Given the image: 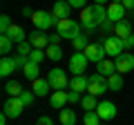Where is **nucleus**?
I'll return each mask as SVG.
<instances>
[{
  "label": "nucleus",
  "instance_id": "f257e3e1",
  "mask_svg": "<svg viewBox=\"0 0 134 125\" xmlns=\"http://www.w3.org/2000/svg\"><path fill=\"white\" fill-rule=\"evenodd\" d=\"M103 20H107V7L105 5H87L85 9H81V25L85 29L100 27Z\"/></svg>",
  "mask_w": 134,
  "mask_h": 125
},
{
  "label": "nucleus",
  "instance_id": "f03ea898",
  "mask_svg": "<svg viewBox=\"0 0 134 125\" xmlns=\"http://www.w3.org/2000/svg\"><path fill=\"white\" fill-rule=\"evenodd\" d=\"M56 29H58V34L63 36V40H74L78 34H81V25H78L76 20H72V18L58 20Z\"/></svg>",
  "mask_w": 134,
  "mask_h": 125
},
{
  "label": "nucleus",
  "instance_id": "7ed1b4c3",
  "mask_svg": "<svg viewBox=\"0 0 134 125\" xmlns=\"http://www.w3.org/2000/svg\"><path fill=\"white\" fill-rule=\"evenodd\" d=\"M105 92H110V87H107V76H103V74H92L90 76V85H87V94H92V96H103Z\"/></svg>",
  "mask_w": 134,
  "mask_h": 125
},
{
  "label": "nucleus",
  "instance_id": "20e7f679",
  "mask_svg": "<svg viewBox=\"0 0 134 125\" xmlns=\"http://www.w3.org/2000/svg\"><path fill=\"white\" fill-rule=\"evenodd\" d=\"M31 22H34V27H36V29L45 31V29H49L52 25H58V18L54 14H47V11H34Z\"/></svg>",
  "mask_w": 134,
  "mask_h": 125
},
{
  "label": "nucleus",
  "instance_id": "39448f33",
  "mask_svg": "<svg viewBox=\"0 0 134 125\" xmlns=\"http://www.w3.org/2000/svg\"><path fill=\"white\" fill-rule=\"evenodd\" d=\"M23 110H25V103H23L20 96H16V98L9 96L5 101V105H2V114H5L7 118H18V116L23 114Z\"/></svg>",
  "mask_w": 134,
  "mask_h": 125
},
{
  "label": "nucleus",
  "instance_id": "423d86ee",
  "mask_svg": "<svg viewBox=\"0 0 134 125\" xmlns=\"http://www.w3.org/2000/svg\"><path fill=\"white\" fill-rule=\"evenodd\" d=\"M87 65H90V60H87L85 52L72 54V58H69V72H72L74 76H81V74L87 69Z\"/></svg>",
  "mask_w": 134,
  "mask_h": 125
},
{
  "label": "nucleus",
  "instance_id": "0eeeda50",
  "mask_svg": "<svg viewBox=\"0 0 134 125\" xmlns=\"http://www.w3.org/2000/svg\"><path fill=\"white\" fill-rule=\"evenodd\" d=\"M47 81H49V85H52V89H65L67 85H69V81H67V74L63 72V69H52V72L47 74Z\"/></svg>",
  "mask_w": 134,
  "mask_h": 125
},
{
  "label": "nucleus",
  "instance_id": "6e6552de",
  "mask_svg": "<svg viewBox=\"0 0 134 125\" xmlns=\"http://www.w3.org/2000/svg\"><path fill=\"white\" fill-rule=\"evenodd\" d=\"M103 47H105L107 56H112V58H119L121 54H123V43H121L119 36H107V38L103 40Z\"/></svg>",
  "mask_w": 134,
  "mask_h": 125
},
{
  "label": "nucleus",
  "instance_id": "1a4fd4ad",
  "mask_svg": "<svg viewBox=\"0 0 134 125\" xmlns=\"http://www.w3.org/2000/svg\"><path fill=\"white\" fill-rule=\"evenodd\" d=\"M85 56L90 62H100V60H105L107 52L103 47V43H90V47L85 49Z\"/></svg>",
  "mask_w": 134,
  "mask_h": 125
},
{
  "label": "nucleus",
  "instance_id": "9d476101",
  "mask_svg": "<svg viewBox=\"0 0 134 125\" xmlns=\"http://www.w3.org/2000/svg\"><path fill=\"white\" fill-rule=\"evenodd\" d=\"M96 114H98L103 121H112L116 116V105L112 101H100L98 105H96Z\"/></svg>",
  "mask_w": 134,
  "mask_h": 125
},
{
  "label": "nucleus",
  "instance_id": "9b49d317",
  "mask_svg": "<svg viewBox=\"0 0 134 125\" xmlns=\"http://www.w3.org/2000/svg\"><path fill=\"white\" fill-rule=\"evenodd\" d=\"M125 11H127V9H125L121 2H112V0L107 2V18H110L114 25H116V22H121V20L125 18Z\"/></svg>",
  "mask_w": 134,
  "mask_h": 125
},
{
  "label": "nucleus",
  "instance_id": "f8f14e48",
  "mask_svg": "<svg viewBox=\"0 0 134 125\" xmlns=\"http://www.w3.org/2000/svg\"><path fill=\"white\" fill-rule=\"evenodd\" d=\"M114 65H116V72H119V74L134 72V56H132V54H121V56L114 60Z\"/></svg>",
  "mask_w": 134,
  "mask_h": 125
},
{
  "label": "nucleus",
  "instance_id": "ddd939ff",
  "mask_svg": "<svg viewBox=\"0 0 134 125\" xmlns=\"http://www.w3.org/2000/svg\"><path fill=\"white\" fill-rule=\"evenodd\" d=\"M29 43L34 45V49H45V47H49V36L45 31H40V29H36L29 36Z\"/></svg>",
  "mask_w": 134,
  "mask_h": 125
},
{
  "label": "nucleus",
  "instance_id": "4468645a",
  "mask_svg": "<svg viewBox=\"0 0 134 125\" xmlns=\"http://www.w3.org/2000/svg\"><path fill=\"white\" fill-rule=\"evenodd\" d=\"M69 11H72V7H69V2H67V0H56V2H54V9H52V14L56 16L58 20H65V18H69Z\"/></svg>",
  "mask_w": 134,
  "mask_h": 125
},
{
  "label": "nucleus",
  "instance_id": "2eb2a0df",
  "mask_svg": "<svg viewBox=\"0 0 134 125\" xmlns=\"http://www.w3.org/2000/svg\"><path fill=\"white\" fill-rule=\"evenodd\" d=\"M67 103H69V98H67V92L65 89H58V92H54L52 96H49V105L56 107V110H63Z\"/></svg>",
  "mask_w": 134,
  "mask_h": 125
},
{
  "label": "nucleus",
  "instance_id": "dca6fc26",
  "mask_svg": "<svg viewBox=\"0 0 134 125\" xmlns=\"http://www.w3.org/2000/svg\"><path fill=\"white\" fill-rule=\"evenodd\" d=\"M87 85H90V76H74L72 81H69V89L72 92H78V94H83V92H87Z\"/></svg>",
  "mask_w": 134,
  "mask_h": 125
},
{
  "label": "nucleus",
  "instance_id": "f3484780",
  "mask_svg": "<svg viewBox=\"0 0 134 125\" xmlns=\"http://www.w3.org/2000/svg\"><path fill=\"white\" fill-rule=\"evenodd\" d=\"M49 81L47 78H36V81H31V92L36 94V96H47L49 94Z\"/></svg>",
  "mask_w": 134,
  "mask_h": 125
},
{
  "label": "nucleus",
  "instance_id": "a211bd4d",
  "mask_svg": "<svg viewBox=\"0 0 134 125\" xmlns=\"http://www.w3.org/2000/svg\"><path fill=\"white\" fill-rule=\"evenodd\" d=\"M114 36H119L121 40L123 38H127V36H132V22L130 20H121V22H116L114 25Z\"/></svg>",
  "mask_w": 134,
  "mask_h": 125
},
{
  "label": "nucleus",
  "instance_id": "6ab92c4d",
  "mask_svg": "<svg viewBox=\"0 0 134 125\" xmlns=\"http://www.w3.org/2000/svg\"><path fill=\"white\" fill-rule=\"evenodd\" d=\"M14 72H16V62H14V58L2 56V60H0V76L7 78V76H11Z\"/></svg>",
  "mask_w": 134,
  "mask_h": 125
},
{
  "label": "nucleus",
  "instance_id": "aec40b11",
  "mask_svg": "<svg viewBox=\"0 0 134 125\" xmlns=\"http://www.w3.org/2000/svg\"><path fill=\"white\" fill-rule=\"evenodd\" d=\"M96 72L103 74V76H112V74H116V65H114V60L105 58V60L96 62Z\"/></svg>",
  "mask_w": 134,
  "mask_h": 125
},
{
  "label": "nucleus",
  "instance_id": "412c9836",
  "mask_svg": "<svg viewBox=\"0 0 134 125\" xmlns=\"http://www.w3.org/2000/svg\"><path fill=\"white\" fill-rule=\"evenodd\" d=\"M7 36H9V38L14 40L16 45L25 43V38H27V34H25V29L20 27V25H11V27H9V31H7Z\"/></svg>",
  "mask_w": 134,
  "mask_h": 125
},
{
  "label": "nucleus",
  "instance_id": "4be33fe9",
  "mask_svg": "<svg viewBox=\"0 0 134 125\" xmlns=\"http://www.w3.org/2000/svg\"><path fill=\"white\" fill-rule=\"evenodd\" d=\"M107 87H110V92H121L123 89V74H112V76H107Z\"/></svg>",
  "mask_w": 134,
  "mask_h": 125
},
{
  "label": "nucleus",
  "instance_id": "5701e85b",
  "mask_svg": "<svg viewBox=\"0 0 134 125\" xmlns=\"http://www.w3.org/2000/svg\"><path fill=\"white\" fill-rule=\"evenodd\" d=\"M23 74H25V78H27V81H36V78H38V74H40L38 62H31V60H29L27 65L23 67Z\"/></svg>",
  "mask_w": 134,
  "mask_h": 125
},
{
  "label": "nucleus",
  "instance_id": "b1692460",
  "mask_svg": "<svg viewBox=\"0 0 134 125\" xmlns=\"http://www.w3.org/2000/svg\"><path fill=\"white\" fill-rule=\"evenodd\" d=\"M60 125H76V114L69 107H63L60 110Z\"/></svg>",
  "mask_w": 134,
  "mask_h": 125
},
{
  "label": "nucleus",
  "instance_id": "393cba45",
  "mask_svg": "<svg viewBox=\"0 0 134 125\" xmlns=\"http://www.w3.org/2000/svg\"><path fill=\"white\" fill-rule=\"evenodd\" d=\"M72 47H74V52H85V49L90 47V40H87V36H85V34H78L76 38L72 40Z\"/></svg>",
  "mask_w": 134,
  "mask_h": 125
},
{
  "label": "nucleus",
  "instance_id": "a878e982",
  "mask_svg": "<svg viewBox=\"0 0 134 125\" xmlns=\"http://www.w3.org/2000/svg\"><path fill=\"white\" fill-rule=\"evenodd\" d=\"M5 92H7V94H9V96L11 98H16V96H20V94H23V87H20V83H16V81H9V83H7V85H5Z\"/></svg>",
  "mask_w": 134,
  "mask_h": 125
},
{
  "label": "nucleus",
  "instance_id": "bb28decb",
  "mask_svg": "<svg viewBox=\"0 0 134 125\" xmlns=\"http://www.w3.org/2000/svg\"><path fill=\"white\" fill-rule=\"evenodd\" d=\"M96 105H98V103H96V96H92V94H85L83 101H81V107H83L85 112H94Z\"/></svg>",
  "mask_w": 134,
  "mask_h": 125
},
{
  "label": "nucleus",
  "instance_id": "cd10ccee",
  "mask_svg": "<svg viewBox=\"0 0 134 125\" xmlns=\"http://www.w3.org/2000/svg\"><path fill=\"white\" fill-rule=\"evenodd\" d=\"M11 49H14V40H11L7 34H0V54H5V56H7Z\"/></svg>",
  "mask_w": 134,
  "mask_h": 125
},
{
  "label": "nucleus",
  "instance_id": "c85d7f7f",
  "mask_svg": "<svg viewBox=\"0 0 134 125\" xmlns=\"http://www.w3.org/2000/svg\"><path fill=\"white\" fill-rule=\"evenodd\" d=\"M100 116L96 114V110L94 112H85V114H83V125H100Z\"/></svg>",
  "mask_w": 134,
  "mask_h": 125
},
{
  "label": "nucleus",
  "instance_id": "c756f323",
  "mask_svg": "<svg viewBox=\"0 0 134 125\" xmlns=\"http://www.w3.org/2000/svg\"><path fill=\"white\" fill-rule=\"evenodd\" d=\"M45 54H47L49 60H60L63 58V49L58 47V45H49V47L45 49Z\"/></svg>",
  "mask_w": 134,
  "mask_h": 125
},
{
  "label": "nucleus",
  "instance_id": "7c9ffc66",
  "mask_svg": "<svg viewBox=\"0 0 134 125\" xmlns=\"http://www.w3.org/2000/svg\"><path fill=\"white\" fill-rule=\"evenodd\" d=\"M34 52V45L29 43V40H25V43H20L18 45V49H16V54H20V56H27L29 58V54Z\"/></svg>",
  "mask_w": 134,
  "mask_h": 125
},
{
  "label": "nucleus",
  "instance_id": "2f4dec72",
  "mask_svg": "<svg viewBox=\"0 0 134 125\" xmlns=\"http://www.w3.org/2000/svg\"><path fill=\"white\" fill-rule=\"evenodd\" d=\"M45 58H47V54H45L43 49H34V52L29 54V60H31V62H38V65L45 60Z\"/></svg>",
  "mask_w": 134,
  "mask_h": 125
},
{
  "label": "nucleus",
  "instance_id": "473e14b6",
  "mask_svg": "<svg viewBox=\"0 0 134 125\" xmlns=\"http://www.w3.org/2000/svg\"><path fill=\"white\" fill-rule=\"evenodd\" d=\"M11 25H14V22H11L9 16H0V34H7Z\"/></svg>",
  "mask_w": 134,
  "mask_h": 125
},
{
  "label": "nucleus",
  "instance_id": "72a5a7b5",
  "mask_svg": "<svg viewBox=\"0 0 134 125\" xmlns=\"http://www.w3.org/2000/svg\"><path fill=\"white\" fill-rule=\"evenodd\" d=\"M20 98H23V103H25V107H27V105H31V103H34V98H36V94H34L31 89H25L23 94H20Z\"/></svg>",
  "mask_w": 134,
  "mask_h": 125
},
{
  "label": "nucleus",
  "instance_id": "f704fd0d",
  "mask_svg": "<svg viewBox=\"0 0 134 125\" xmlns=\"http://www.w3.org/2000/svg\"><path fill=\"white\" fill-rule=\"evenodd\" d=\"M67 98H69V103H72V105H74V103H81V101H83V96L78 94V92H67Z\"/></svg>",
  "mask_w": 134,
  "mask_h": 125
},
{
  "label": "nucleus",
  "instance_id": "c9c22d12",
  "mask_svg": "<svg viewBox=\"0 0 134 125\" xmlns=\"http://www.w3.org/2000/svg\"><path fill=\"white\" fill-rule=\"evenodd\" d=\"M121 43H123V52H125V49H134V34L127 36V38H123Z\"/></svg>",
  "mask_w": 134,
  "mask_h": 125
},
{
  "label": "nucleus",
  "instance_id": "e433bc0d",
  "mask_svg": "<svg viewBox=\"0 0 134 125\" xmlns=\"http://www.w3.org/2000/svg\"><path fill=\"white\" fill-rule=\"evenodd\" d=\"M67 2H69V7H72V9H85V0H67Z\"/></svg>",
  "mask_w": 134,
  "mask_h": 125
},
{
  "label": "nucleus",
  "instance_id": "4c0bfd02",
  "mask_svg": "<svg viewBox=\"0 0 134 125\" xmlns=\"http://www.w3.org/2000/svg\"><path fill=\"white\" fill-rule=\"evenodd\" d=\"M100 29H103V31H114V22H112L110 18H107V20H103V25H100Z\"/></svg>",
  "mask_w": 134,
  "mask_h": 125
},
{
  "label": "nucleus",
  "instance_id": "58836bf2",
  "mask_svg": "<svg viewBox=\"0 0 134 125\" xmlns=\"http://www.w3.org/2000/svg\"><path fill=\"white\" fill-rule=\"evenodd\" d=\"M60 40H63V36L58 34V31H56V34H52V36H49V45H58Z\"/></svg>",
  "mask_w": 134,
  "mask_h": 125
},
{
  "label": "nucleus",
  "instance_id": "ea45409f",
  "mask_svg": "<svg viewBox=\"0 0 134 125\" xmlns=\"http://www.w3.org/2000/svg\"><path fill=\"white\" fill-rule=\"evenodd\" d=\"M36 125H54V121L49 118V116H40V118L36 121Z\"/></svg>",
  "mask_w": 134,
  "mask_h": 125
},
{
  "label": "nucleus",
  "instance_id": "a19ab883",
  "mask_svg": "<svg viewBox=\"0 0 134 125\" xmlns=\"http://www.w3.org/2000/svg\"><path fill=\"white\" fill-rule=\"evenodd\" d=\"M121 5H123V7H125L127 11H134V0H123Z\"/></svg>",
  "mask_w": 134,
  "mask_h": 125
},
{
  "label": "nucleus",
  "instance_id": "79ce46f5",
  "mask_svg": "<svg viewBox=\"0 0 134 125\" xmlns=\"http://www.w3.org/2000/svg\"><path fill=\"white\" fill-rule=\"evenodd\" d=\"M23 16H29V18H31V16H34V11L29 9V7H25V9H23Z\"/></svg>",
  "mask_w": 134,
  "mask_h": 125
},
{
  "label": "nucleus",
  "instance_id": "37998d69",
  "mask_svg": "<svg viewBox=\"0 0 134 125\" xmlns=\"http://www.w3.org/2000/svg\"><path fill=\"white\" fill-rule=\"evenodd\" d=\"M0 125H7V116L5 114H0Z\"/></svg>",
  "mask_w": 134,
  "mask_h": 125
},
{
  "label": "nucleus",
  "instance_id": "c03bdc74",
  "mask_svg": "<svg viewBox=\"0 0 134 125\" xmlns=\"http://www.w3.org/2000/svg\"><path fill=\"white\" fill-rule=\"evenodd\" d=\"M107 0H94V5H105Z\"/></svg>",
  "mask_w": 134,
  "mask_h": 125
},
{
  "label": "nucleus",
  "instance_id": "a18cd8bd",
  "mask_svg": "<svg viewBox=\"0 0 134 125\" xmlns=\"http://www.w3.org/2000/svg\"><path fill=\"white\" fill-rule=\"evenodd\" d=\"M112 2H123V0H112Z\"/></svg>",
  "mask_w": 134,
  "mask_h": 125
}]
</instances>
